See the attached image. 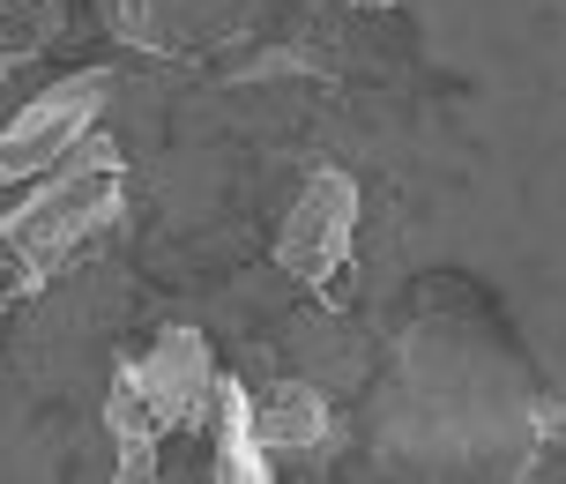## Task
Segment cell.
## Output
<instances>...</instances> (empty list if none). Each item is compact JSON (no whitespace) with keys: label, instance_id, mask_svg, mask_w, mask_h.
<instances>
[{"label":"cell","instance_id":"cell-2","mask_svg":"<svg viewBox=\"0 0 566 484\" xmlns=\"http://www.w3.org/2000/svg\"><path fill=\"white\" fill-rule=\"evenodd\" d=\"M127 224V157L105 143V127L90 135L75 157L38 171L30 187L8 194L0 209V254H8V284L15 298L45 291L60 269H75L90 246H105Z\"/></svg>","mask_w":566,"mask_h":484},{"label":"cell","instance_id":"cell-10","mask_svg":"<svg viewBox=\"0 0 566 484\" xmlns=\"http://www.w3.org/2000/svg\"><path fill=\"white\" fill-rule=\"evenodd\" d=\"M321 8H396V0H321Z\"/></svg>","mask_w":566,"mask_h":484},{"label":"cell","instance_id":"cell-11","mask_svg":"<svg viewBox=\"0 0 566 484\" xmlns=\"http://www.w3.org/2000/svg\"><path fill=\"white\" fill-rule=\"evenodd\" d=\"M0 306H8V284H0Z\"/></svg>","mask_w":566,"mask_h":484},{"label":"cell","instance_id":"cell-7","mask_svg":"<svg viewBox=\"0 0 566 484\" xmlns=\"http://www.w3.org/2000/svg\"><path fill=\"white\" fill-rule=\"evenodd\" d=\"M336 402H328V388H313V380H298V372H283V380H269V388H254V440L261 455H269V470H306V462H328L336 455Z\"/></svg>","mask_w":566,"mask_h":484},{"label":"cell","instance_id":"cell-6","mask_svg":"<svg viewBox=\"0 0 566 484\" xmlns=\"http://www.w3.org/2000/svg\"><path fill=\"white\" fill-rule=\"evenodd\" d=\"M97 15H105V30L119 45L179 60V53H209V45L247 38L261 0H97Z\"/></svg>","mask_w":566,"mask_h":484},{"label":"cell","instance_id":"cell-1","mask_svg":"<svg viewBox=\"0 0 566 484\" xmlns=\"http://www.w3.org/2000/svg\"><path fill=\"white\" fill-rule=\"evenodd\" d=\"M366 455L388 477H530L559 432V402L484 314L424 306L366 372Z\"/></svg>","mask_w":566,"mask_h":484},{"label":"cell","instance_id":"cell-5","mask_svg":"<svg viewBox=\"0 0 566 484\" xmlns=\"http://www.w3.org/2000/svg\"><path fill=\"white\" fill-rule=\"evenodd\" d=\"M350 254H358V179L321 165L276 224V269L306 291H328L350 269Z\"/></svg>","mask_w":566,"mask_h":484},{"label":"cell","instance_id":"cell-3","mask_svg":"<svg viewBox=\"0 0 566 484\" xmlns=\"http://www.w3.org/2000/svg\"><path fill=\"white\" fill-rule=\"evenodd\" d=\"M217 350L195 328H165V336L119 358L113 388H105V432H113V477H157L165 440L209 425L217 410Z\"/></svg>","mask_w":566,"mask_h":484},{"label":"cell","instance_id":"cell-9","mask_svg":"<svg viewBox=\"0 0 566 484\" xmlns=\"http://www.w3.org/2000/svg\"><path fill=\"white\" fill-rule=\"evenodd\" d=\"M60 23H67V0H0V83H8L38 45H53Z\"/></svg>","mask_w":566,"mask_h":484},{"label":"cell","instance_id":"cell-8","mask_svg":"<svg viewBox=\"0 0 566 484\" xmlns=\"http://www.w3.org/2000/svg\"><path fill=\"white\" fill-rule=\"evenodd\" d=\"M201 448H209V477L224 484H269V455H261L254 440V388L247 380H217V410H209V425H201Z\"/></svg>","mask_w":566,"mask_h":484},{"label":"cell","instance_id":"cell-4","mask_svg":"<svg viewBox=\"0 0 566 484\" xmlns=\"http://www.w3.org/2000/svg\"><path fill=\"white\" fill-rule=\"evenodd\" d=\"M105 113H113V67H75V75L45 83L23 113L0 119V194L30 187L60 157H75L105 127Z\"/></svg>","mask_w":566,"mask_h":484}]
</instances>
